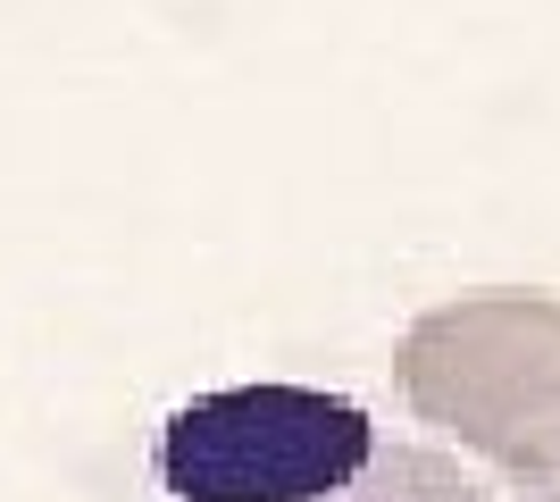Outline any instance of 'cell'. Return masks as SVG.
Segmentation results:
<instances>
[{
    "label": "cell",
    "mask_w": 560,
    "mask_h": 502,
    "mask_svg": "<svg viewBox=\"0 0 560 502\" xmlns=\"http://www.w3.org/2000/svg\"><path fill=\"white\" fill-rule=\"evenodd\" d=\"M151 502H486L452 453L335 385H201L151 428Z\"/></svg>",
    "instance_id": "6da1fadb"
},
{
    "label": "cell",
    "mask_w": 560,
    "mask_h": 502,
    "mask_svg": "<svg viewBox=\"0 0 560 502\" xmlns=\"http://www.w3.org/2000/svg\"><path fill=\"white\" fill-rule=\"evenodd\" d=\"M394 394L518 486H560V293L477 285L427 302L394 343Z\"/></svg>",
    "instance_id": "7a4b0ae2"
},
{
    "label": "cell",
    "mask_w": 560,
    "mask_h": 502,
    "mask_svg": "<svg viewBox=\"0 0 560 502\" xmlns=\"http://www.w3.org/2000/svg\"><path fill=\"white\" fill-rule=\"evenodd\" d=\"M518 502H560V486H518Z\"/></svg>",
    "instance_id": "3957f363"
}]
</instances>
